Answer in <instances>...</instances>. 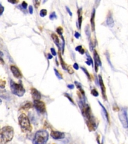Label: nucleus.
Masks as SVG:
<instances>
[{"mask_svg":"<svg viewBox=\"0 0 128 144\" xmlns=\"http://www.w3.org/2000/svg\"><path fill=\"white\" fill-rule=\"evenodd\" d=\"M81 107L82 115L85 119V122L89 131H95L97 127V124L96 119L92 115L90 107L87 104H82Z\"/></svg>","mask_w":128,"mask_h":144,"instance_id":"1","label":"nucleus"},{"mask_svg":"<svg viewBox=\"0 0 128 144\" xmlns=\"http://www.w3.org/2000/svg\"><path fill=\"white\" fill-rule=\"evenodd\" d=\"M14 131L11 126H5L1 129L0 135V143L6 144L11 141L14 137Z\"/></svg>","mask_w":128,"mask_h":144,"instance_id":"2","label":"nucleus"},{"mask_svg":"<svg viewBox=\"0 0 128 144\" xmlns=\"http://www.w3.org/2000/svg\"><path fill=\"white\" fill-rule=\"evenodd\" d=\"M18 120L21 129L23 133L31 132L32 131V127L28 117L25 114H22L19 116Z\"/></svg>","mask_w":128,"mask_h":144,"instance_id":"3","label":"nucleus"},{"mask_svg":"<svg viewBox=\"0 0 128 144\" xmlns=\"http://www.w3.org/2000/svg\"><path fill=\"white\" fill-rule=\"evenodd\" d=\"M49 139V133L46 130H39L35 134L34 144H46Z\"/></svg>","mask_w":128,"mask_h":144,"instance_id":"4","label":"nucleus"},{"mask_svg":"<svg viewBox=\"0 0 128 144\" xmlns=\"http://www.w3.org/2000/svg\"><path fill=\"white\" fill-rule=\"evenodd\" d=\"M10 87L12 93L18 97H22L25 93V90L22 84H17L12 80L10 82Z\"/></svg>","mask_w":128,"mask_h":144,"instance_id":"5","label":"nucleus"},{"mask_svg":"<svg viewBox=\"0 0 128 144\" xmlns=\"http://www.w3.org/2000/svg\"><path fill=\"white\" fill-rule=\"evenodd\" d=\"M119 118L123 127L125 129L128 128V117L127 109H122L119 112Z\"/></svg>","mask_w":128,"mask_h":144,"instance_id":"6","label":"nucleus"},{"mask_svg":"<svg viewBox=\"0 0 128 144\" xmlns=\"http://www.w3.org/2000/svg\"><path fill=\"white\" fill-rule=\"evenodd\" d=\"M34 105L36 110L41 114H44L46 111L45 104L44 102L40 100H36L34 101Z\"/></svg>","mask_w":128,"mask_h":144,"instance_id":"7","label":"nucleus"},{"mask_svg":"<svg viewBox=\"0 0 128 144\" xmlns=\"http://www.w3.org/2000/svg\"><path fill=\"white\" fill-rule=\"evenodd\" d=\"M94 58L95 60V69L96 72L97 73L99 66H102V62L97 51L95 50L94 51Z\"/></svg>","mask_w":128,"mask_h":144,"instance_id":"8","label":"nucleus"},{"mask_svg":"<svg viewBox=\"0 0 128 144\" xmlns=\"http://www.w3.org/2000/svg\"><path fill=\"white\" fill-rule=\"evenodd\" d=\"M51 137L55 140H60L65 138V135L64 133L59 131H52L51 133Z\"/></svg>","mask_w":128,"mask_h":144,"instance_id":"9","label":"nucleus"},{"mask_svg":"<svg viewBox=\"0 0 128 144\" xmlns=\"http://www.w3.org/2000/svg\"><path fill=\"white\" fill-rule=\"evenodd\" d=\"M10 69L11 70V72H12L14 76L18 79H21L22 77V73L20 71V70L19 69V68L15 66L12 65L10 67Z\"/></svg>","mask_w":128,"mask_h":144,"instance_id":"10","label":"nucleus"},{"mask_svg":"<svg viewBox=\"0 0 128 144\" xmlns=\"http://www.w3.org/2000/svg\"><path fill=\"white\" fill-rule=\"evenodd\" d=\"M99 84L101 89L102 91V94L103 97V98L105 100H107V96H106V88L104 85L103 80L102 79V77L101 75H99Z\"/></svg>","mask_w":128,"mask_h":144,"instance_id":"11","label":"nucleus"},{"mask_svg":"<svg viewBox=\"0 0 128 144\" xmlns=\"http://www.w3.org/2000/svg\"><path fill=\"white\" fill-rule=\"evenodd\" d=\"M31 92L32 98L34 101L40 100L41 98V95L40 92L37 89L34 88H32L31 89Z\"/></svg>","mask_w":128,"mask_h":144,"instance_id":"12","label":"nucleus"},{"mask_svg":"<svg viewBox=\"0 0 128 144\" xmlns=\"http://www.w3.org/2000/svg\"><path fill=\"white\" fill-rule=\"evenodd\" d=\"M107 24L110 27H113L114 26V21L113 20V18L112 16V14L111 12H109L107 18L106 20Z\"/></svg>","mask_w":128,"mask_h":144,"instance_id":"13","label":"nucleus"},{"mask_svg":"<svg viewBox=\"0 0 128 144\" xmlns=\"http://www.w3.org/2000/svg\"><path fill=\"white\" fill-rule=\"evenodd\" d=\"M95 13H96L95 9H94L91 14V20H90L92 30L93 32H94L95 30Z\"/></svg>","mask_w":128,"mask_h":144,"instance_id":"14","label":"nucleus"},{"mask_svg":"<svg viewBox=\"0 0 128 144\" xmlns=\"http://www.w3.org/2000/svg\"><path fill=\"white\" fill-rule=\"evenodd\" d=\"M78 23L79 26V29H81L82 23V9H79L78 10Z\"/></svg>","mask_w":128,"mask_h":144,"instance_id":"15","label":"nucleus"},{"mask_svg":"<svg viewBox=\"0 0 128 144\" xmlns=\"http://www.w3.org/2000/svg\"><path fill=\"white\" fill-rule=\"evenodd\" d=\"M59 58H60L61 64V66H62L63 69L64 70H67L68 67H67V65H66V63H65V62L64 61V60H63V58L62 57V56L61 55V53L60 52H59Z\"/></svg>","mask_w":128,"mask_h":144,"instance_id":"16","label":"nucleus"},{"mask_svg":"<svg viewBox=\"0 0 128 144\" xmlns=\"http://www.w3.org/2000/svg\"><path fill=\"white\" fill-rule=\"evenodd\" d=\"M51 37H52V38L53 39V41L54 42V43L56 44V45H57L58 47H59V38L58 37V36L54 34V33H53L51 35Z\"/></svg>","mask_w":128,"mask_h":144,"instance_id":"17","label":"nucleus"},{"mask_svg":"<svg viewBox=\"0 0 128 144\" xmlns=\"http://www.w3.org/2000/svg\"><path fill=\"white\" fill-rule=\"evenodd\" d=\"M33 107V105L31 102H28L26 103L24 106L21 107V109L23 110H29Z\"/></svg>","mask_w":128,"mask_h":144,"instance_id":"18","label":"nucleus"},{"mask_svg":"<svg viewBox=\"0 0 128 144\" xmlns=\"http://www.w3.org/2000/svg\"><path fill=\"white\" fill-rule=\"evenodd\" d=\"M99 102V104H100V105L101 106V107L102 108V109H103V111H104V114H105V116H106V119H107V121H108V122H109V123H110V118H109V114H108V113L107 112V111L106 110V109H105V108L104 107V106L99 101L98 102Z\"/></svg>","mask_w":128,"mask_h":144,"instance_id":"19","label":"nucleus"},{"mask_svg":"<svg viewBox=\"0 0 128 144\" xmlns=\"http://www.w3.org/2000/svg\"><path fill=\"white\" fill-rule=\"evenodd\" d=\"M75 84H76V86L77 88L79 89V90L80 92L81 93V94H82L83 95H85V92H84V91L83 90V89H82L81 84L79 83H78V82H75Z\"/></svg>","mask_w":128,"mask_h":144,"instance_id":"20","label":"nucleus"},{"mask_svg":"<svg viewBox=\"0 0 128 144\" xmlns=\"http://www.w3.org/2000/svg\"><path fill=\"white\" fill-rule=\"evenodd\" d=\"M76 51L79 52V53L80 54H81L82 55H83L85 53V50L84 49L82 48V46H77L76 49H75Z\"/></svg>","mask_w":128,"mask_h":144,"instance_id":"21","label":"nucleus"},{"mask_svg":"<svg viewBox=\"0 0 128 144\" xmlns=\"http://www.w3.org/2000/svg\"><path fill=\"white\" fill-rule=\"evenodd\" d=\"M47 14V11L46 9H42L40 12V15L41 17H45Z\"/></svg>","mask_w":128,"mask_h":144,"instance_id":"22","label":"nucleus"},{"mask_svg":"<svg viewBox=\"0 0 128 144\" xmlns=\"http://www.w3.org/2000/svg\"><path fill=\"white\" fill-rule=\"evenodd\" d=\"M56 31L57 32V33L61 36H63V29L61 27H59L57 28Z\"/></svg>","mask_w":128,"mask_h":144,"instance_id":"23","label":"nucleus"},{"mask_svg":"<svg viewBox=\"0 0 128 144\" xmlns=\"http://www.w3.org/2000/svg\"><path fill=\"white\" fill-rule=\"evenodd\" d=\"M85 32H86V35H87L89 37V38H90V37H91V32H90V31L89 26V25H87V26L86 27V28H85Z\"/></svg>","mask_w":128,"mask_h":144,"instance_id":"24","label":"nucleus"},{"mask_svg":"<svg viewBox=\"0 0 128 144\" xmlns=\"http://www.w3.org/2000/svg\"><path fill=\"white\" fill-rule=\"evenodd\" d=\"M54 71H55V74H56V77H57L59 80H62V79H63V77H62V75L59 73V71H58L57 69H54Z\"/></svg>","mask_w":128,"mask_h":144,"instance_id":"25","label":"nucleus"},{"mask_svg":"<svg viewBox=\"0 0 128 144\" xmlns=\"http://www.w3.org/2000/svg\"><path fill=\"white\" fill-rule=\"evenodd\" d=\"M86 56H87V58L88 61H89L91 63V64L92 65V66H93V61L92 58H91V57L90 56V55L88 53H86Z\"/></svg>","mask_w":128,"mask_h":144,"instance_id":"26","label":"nucleus"},{"mask_svg":"<svg viewBox=\"0 0 128 144\" xmlns=\"http://www.w3.org/2000/svg\"><path fill=\"white\" fill-rule=\"evenodd\" d=\"M81 69L83 70V72H84V73L86 74V75H87V76L88 77V78L90 80V79H91V78H90V74L89 73L88 71H87V70L85 68H84V67H81Z\"/></svg>","mask_w":128,"mask_h":144,"instance_id":"27","label":"nucleus"},{"mask_svg":"<svg viewBox=\"0 0 128 144\" xmlns=\"http://www.w3.org/2000/svg\"><path fill=\"white\" fill-rule=\"evenodd\" d=\"M91 94L94 97H98L99 96V93L96 89H93L91 91Z\"/></svg>","mask_w":128,"mask_h":144,"instance_id":"28","label":"nucleus"},{"mask_svg":"<svg viewBox=\"0 0 128 144\" xmlns=\"http://www.w3.org/2000/svg\"><path fill=\"white\" fill-rule=\"evenodd\" d=\"M57 18V16H56V14L55 13V12H53L49 16V18L50 20H53L54 19L56 18Z\"/></svg>","mask_w":128,"mask_h":144,"instance_id":"29","label":"nucleus"},{"mask_svg":"<svg viewBox=\"0 0 128 144\" xmlns=\"http://www.w3.org/2000/svg\"><path fill=\"white\" fill-rule=\"evenodd\" d=\"M40 1H34V6L35 7V8L36 9H38V7L40 6Z\"/></svg>","mask_w":128,"mask_h":144,"instance_id":"30","label":"nucleus"},{"mask_svg":"<svg viewBox=\"0 0 128 144\" xmlns=\"http://www.w3.org/2000/svg\"><path fill=\"white\" fill-rule=\"evenodd\" d=\"M65 97H66L69 100V101L71 102H72L74 105H75V103H74V101H73V100L71 98V97L68 94H66V93H65Z\"/></svg>","mask_w":128,"mask_h":144,"instance_id":"31","label":"nucleus"},{"mask_svg":"<svg viewBox=\"0 0 128 144\" xmlns=\"http://www.w3.org/2000/svg\"><path fill=\"white\" fill-rule=\"evenodd\" d=\"M67 70H68V71L69 72V74H72L74 73V70L73 69V68H72L71 66H69L67 68Z\"/></svg>","mask_w":128,"mask_h":144,"instance_id":"32","label":"nucleus"},{"mask_svg":"<svg viewBox=\"0 0 128 144\" xmlns=\"http://www.w3.org/2000/svg\"><path fill=\"white\" fill-rule=\"evenodd\" d=\"M22 6L24 9H26L28 6V4L25 1H23V3H22Z\"/></svg>","mask_w":128,"mask_h":144,"instance_id":"33","label":"nucleus"},{"mask_svg":"<svg viewBox=\"0 0 128 144\" xmlns=\"http://www.w3.org/2000/svg\"><path fill=\"white\" fill-rule=\"evenodd\" d=\"M51 53H52V55L53 56H56L57 53H56V51H55L54 48H51Z\"/></svg>","mask_w":128,"mask_h":144,"instance_id":"34","label":"nucleus"},{"mask_svg":"<svg viewBox=\"0 0 128 144\" xmlns=\"http://www.w3.org/2000/svg\"><path fill=\"white\" fill-rule=\"evenodd\" d=\"M6 85V82L5 81H1V87L2 88H4Z\"/></svg>","mask_w":128,"mask_h":144,"instance_id":"35","label":"nucleus"},{"mask_svg":"<svg viewBox=\"0 0 128 144\" xmlns=\"http://www.w3.org/2000/svg\"><path fill=\"white\" fill-rule=\"evenodd\" d=\"M66 10H67V11L68 13L69 14L70 16L72 17V15H73V14H72V13L71 12V11L70 9H69V7H68L67 6H66Z\"/></svg>","mask_w":128,"mask_h":144,"instance_id":"36","label":"nucleus"},{"mask_svg":"<svg viewBox=\"0 0 128 144\" xmlns=\"http://www.w3.org/2000/svg\"><path fill=\"white\" fill-rule=\"evenodd\" d=\"M29 12L31 14H32L33 13V8L32 6L30 5L29 7Z\"/></svg>","mask_w":128,"mask_h":144,"instance_id":"37","label":"nucleus"},{"mask_svg":"<svg viewBox=\"0 0 128 144\" xmlns=\"http://www.w3.org/2000/svg\"><path fill=\"white\" fill-rule=\"evenodd\" d=\"M74 36H75V37L76 39H79V37L81 36V35H80L78 32H76L75 33Z\"/></svg>","mask_w":128,"mask_h":144,"instance_id":"38","label":"nucleus"},{"mask_svg":"<svg viewBox=\"0 0 128 144\" xmlns=\"http://www.w3.org/2000/svg\"><path fill=\"white\" fill-rule=\"evenodd\" d=\"M0 10H1L0 15L1 16L3 14V13L4 12V8L3 7V6L1 4H0Z\"/></svg>","mask_w":128,"mask_h":144,"instance_id":"39","label":"nucleus"},{"mask_svg":"<svg viewBox=\"0 0 128 144\" xmlns=\"http://www.w3.org/2000/svg\"><path fill=\"white\" fill-rule=\"evenodd\" d=\"M73 68H74L75 69L78 70L79 69V68L78 64L77 63H75V64H74V65H73Z\"/></svg>","mask_w":128,"mask_h":144,"instance_id":"40","label":"nucleus"},{"mask_svg":"<svg viewBox=\"0 0 128 144\" xmlns=\"http://www.w3.org/2000/svg\"><path fill=\"white\" fill-rule=\"evenodd\" d=\"M68 87L70 89H73L74 88V85H68Z\"/></svg>","mask_w":128,"mask_h":144,"instance_id":"41","label":"nucleus"},{"mask_svg":"<svg viewBox=\"0 0 128 144\" xmlns=\"http://www.w3.org/2000/svg\"><path fill=\"white\" fill-rule=\"evenodd\" d=\"M9 2H10V3H12V4H16V3H18V1H8Z\"/></svg>","mask_w":128,"mask_h":144,"instance_id":"42","label":"nucleus"},{"mask_svg":"<svg viewBox=\"0 0 128 144\" xmlns=\"http://www.w3.org/2000/svg\"><path fill=\"white\" fill-rule=\"evenodd\" d=\"M48 59H52V58H53V56H52V55H51L50 54H48Z\"/></svg>","mask_w":128,"mask_h":144,"instance_id":"43","label":"nucleus"},{"mask_svg":"<svg viewBox=\"0 0 128 144\" xmlns=\"http://www.w3.org/2000/svg\"><path fill=\"white\" fill-rule=\"evenodd\" d=\"M1 64H2V65H4V62L3 61V60L2 59V58H1Z\"/></svg>","mask_w":128,"mask_h":144,"instance_id":"44","label":"nucleus"},{"mask_svg":"<svg viewBox=\"0 0 128 144\" xmlns=\"http://www.w3.org/2000/svg\"><path fill=\"white\" fill-rule=\"evenodd\" d=\"M86 63L88 65H89V66L91 65V63L89 61H87V62H86Z\"/></svg>","mask_w":128,"mask_h":144,"instance_id":"45","label":"nucleus"}]
</instances>
